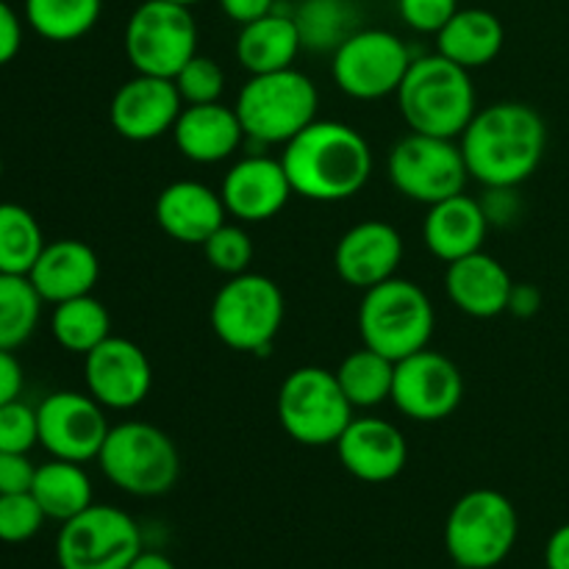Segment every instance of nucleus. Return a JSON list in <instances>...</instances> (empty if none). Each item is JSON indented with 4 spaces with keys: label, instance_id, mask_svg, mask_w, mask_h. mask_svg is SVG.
I'll list each match as a JSON object with an SVG mask.
<instances>
[{
    "label": "nucleus",
    "instance_id": "obj_5",
    "mask_svg": "<svg viewBox=\"0 0 569 569\" xmlns=\"http://www.w3.org/2000/svg\"><path fill=\"white\" fill-rule=\"evenodd\" d=\"M103 476L133 498H161L181 476L176 442L150 422H120L100 448Z\"/></svg>",
    "mask_w": 569,
    "mask_h": 569
},
{
    "label": "nucleus",
    "instance_id": "obj_33",
    "mask_svg": "<svg viewBox=\"0 0 569 569\" xmlns=\"http://www.w3.org/2000/svg\"><path fill=\"white\" fill-rule=\"evenodd\" d=\"M42 303L31 278L0 272V350L14 353L33 337Z\"/></svg>",
    "mask_w": 569,
    "mask_h": 569
},
{
    "label": "nucleus",
    "instance_id": "obj_3",
    "mask_svg": "<svg viewBox=\"0 0 569 569\" xmlns=\"http://www.w3.org/2000/svg\"><path fill=\"white\" fill-rule=\"evenodd\" d=\"M400 114L415 133L456 139L476 117V87L470 70L442 53L411 61L398 89Z\"/></svg>",
    "mask_w": 569,
    "mask_h": 569
},
{
    "label": "nucleus",
    "instance_id": "obj_47",
    "mask_svg": "<svg viewBox=\"0 0 569 569\" xmlns=\"http://www.w3.org/2000/svg\"><path fill=\"white\" fill-rule=\"evenodd\" d=\"M128 569H178L176 565H172L170 559H167V556H161V553H139L137 559H133V565L128 567Z\"/></svg>",
    "mask_w": 569,
    "mask_h": 569
},
{
    "label": "nucleus",
    "instance_id": "obj_49",
    "mask_svg": "<svg viewBox=\"0 0 569 569\" xmlns=\"http://www.w3.org/2000/svg\"><path fill=\"white\" fill-rule=\"evenodd\" d=\"M0 176H3V156H0Z\"/></svg>",
    "mask_w": 569,
    "mask_h": 569
},
{
    "label": "nucleus",
    "instance_id": "obj_19",
    "mask_svg": "<svg viewBox=\"0 0 569 569\" xmlns=\"http://www.w3.org/2000/svg\"><path fill=\"white\" fill-rule=\"evenodd\" d=\"M333 448L345 470L365 483L395 481L409 461L403 431L381 417H353Z\"/></svg>",
    "mask_w": 569,
    "mask_h": 569
},
{
    "label": "nucleus",
    "instance_id": "obj_24",
    "mask_svg": "<svg viewBox=\"0 0 569 569\" xmlns=\"http://www.w3.org/2000/svg\"><path fill=\"white\" fill-rule=\"evenodd\" d=\"M178 150L194 164H217L239 150L244 139V128L239 122L237 109L217 103L183 106L181 117L172 128Z\"/></svg>",
    "mask_w": 569,
    "mask_h": 569
},
{
    "label": "nucleus",
    "instance_id": "obj_31",
    "mask_svg": "<svg viewBox=\"0 0 569 569\" xmlns=\"http://www.w3.org/2000/svg\"><path fill=\"white\" fill-rule=\"evenodd\" d=\"M292 17L303 48L315 53H331L359 31V14L350 0H303Z\"/></svg>",
    "mask_w": 569,
    "mask_h": 569
},
{
    "label": "nucleus",
    "instance_id": "obj_41",
    "mask_svg": "<svg viewBox=\"0 0 569 569\" xmlns=\"http://www.w3.org/2000/svg\"><path fill=\"white\" fill-rule=\"evenodd\" d=\"M489 226H509L520 217L522 203L517 198V187H487V198L481 200Z\"/></svg>",
    "mask_w": 569,
    "mask_h": 569
},
{
    "label": "nucleus",
    "instance_id": "obj_12",
    "mask_svg": "<svg viewBox=\"0 0 569 569\" xmlns=\"http://www.w3.org/2000/svg\"><path fill=\"white\" fill-rule=\"evenodd\" d=\"M387 172L403 198L426 206L461 194L470 178L461 144L415 131L389 150Z\"/></svg>",
    "mask_w": 569,
    "mask_h": 569
},
{
    "label": "nucleus",
    "instance_id": "obj_26",
    "mask_svg": "<svg viewBox=\"0 0 569 569\" xmlns=\"http://www.w3.org/2000/svg\"><path fill=\"white\" fill-rule=\"evenodd\" d=\"M300 50H303V42H300L295 17L283 11H270L239 28L237 61L250 76L289 70L295 67Z\"/></svg>",
    "mask_w": 569,
    "mask_h": 569
},
{
    "label": "nucleus",
    "instance_id": "obj_36",
    "mask_svg": "<svg viewBox=\"0 0 569 569\" xmlns=\"http://www.w3.org/2000/svg\"><path fill=\"white\" fill-rule=\"evenodd\" d=\"M176 87L181 92L183 106H200V103H217L226 89V72L209 56H192L187 64L181 67L176 78Z\"/></svg>",
    "mask_w": 569,
    "mask_h": 569
},
{
    "label": "nucleus",
    "instance_id": "obj_7",
    "mask_svg": "<svg viewBox=\"0 0 569 569\" xmlns=\"http://www.w3.org/2000/svg\"><path fill=\"white\" fill-rule=\"evenodd\" d=\"M517 533L520 520L515 503L495 489H472L450 509L445 548L456 567L495 569L509 559Z\"/></svg>",
    "mask_w": 569,
    "mask_h": 569
},
{
    "label": "nucleus",
    "instance_id": "obj_25",
    "mask_svg": "<svg viewBox=\"0 0 569 569\" xmlns=\"http://www.w3.org/2000/svg\"><path fill=\"white\" fill-rule=\"evenodd\" d=\"M487 231L489 220L481 209V200L467 198L465 192L428 206L426 226H422L428 250L448 264L478 253L483 239H487Z\"/></svg>",
    "mask_w": 569,
    "mask_h": 569
},
{
    "label": "nucleus",
    "instance_id": "obj_4",
    "mask_svg": "<svg viewBox=\"0 0 569 569\" xmlns=\"http://www.w3.org/2000/svg\"><path fill=\"white\" fill-rule=\"evenodd\" d=\"M237 114L244 137L259 144H287L317 120L320 92L300 70L250 76L237 98Z\"/></svg>",
    "mask_w": 569,
    "mask_h": 569
},
{
    "label": "nucleus",
    "instance_id": "obj_22",
    "mask_svg": "<svg viewBox=\"0 0 569 569\" xmlns=\"http://www.w3.org/2000/svg\"><path fill=\"white\" fill-rule=\"evenodd\" d=\"M511 287L515 281H511L509 270L483 250L450 261L448 276H445L450 303L476 320H492V317L503 315L509 309Z\"/></svg>",
    "mask_w": 569,
    "mask_h": 569
},
{
    "label": "nucleus",
    "instance_id": "obj_48",
    "mask_svg": "<svg viewBox=\"0 0 569 569\" xmlns=\"http://www.w3.org/2000/svg\"><path fill=\"white\" fill-rule=\"evenodd\" d=\"M167 3H178V6H187V9H192V6L200 3V0H167Z\"/></svg>",
    "mask_w": 569,
    "mask_h": 569
},
{
    "label": "nucleus",
    "instance_id": "obj_2",
    "mask_svg": "<svg viewBox=\"0 0 569 569\" xmlns=\"http://www.w3.org/2000/svg\"><path fill=\"white\" fill-rule=\"evenodd\" d=\"M281 164L295 194L317 203H339L356 198L370 181L372 150L353 126L315 120L289 139Z\"/></svg>",
    "mask_w": 569,
    "mask_h": 569
},
{
    "label": "nucleus",
    "instance_id": "obj_14",
    "mask_svg": "<svg viewBox=\"0 0 569 569\" xmlns=\"http://www.w3.org/2000/svg\"><path fill=\"white\" fill-rule=\"evenodd\" d=\"M461 400H465V378L448 356L422 348L395 365L392 403L409 420H448Z\"/></svg>",
    "mask_w": 569,
    "mask_h": 569
},
{
    "label": "nucleus",
    "instance_id": "obj_23",
    "mask_svg": "<svg viewBox=\"0 0 569 569\" xmlns=\"http://www.w3.org/2000/svg\"><path fill=\"white\" fill-rule=\"evenodd\" d=\"M28 278L44 303L56 306L92 295L100 278L98 253L81 239H56L44 244Z\"/></svg>",
    "mask_w": 569,
    "mask_h": 569
},
{
    "label": "nucleus",
    "instance_id": "obj_46",
    "mask_svg": "<svg viewBox=\"0 0 569 569\" xmlns=\"http://www.w3.org/2000/svg\"><path fill=\"white\" fill-rule=\"evenodd\" d=\"M545 567L548 569H569V522L556 528L553 537L545 548Z\"/></svg>",
    "mask_w": 569,
    "mask_h": 569
},
{
    "label": "nucleus",
    "instance_id": "obj_50",
    "mask_svg": "<svg viewBox=\"0 0 569 569\" xmlns=\"http://www.w3.org/2000/svg\"><path fill=\"white\" fill-rule=\"evenodd\" d=\"M456 569H476V567H456Z\"/></svg>",
    "mask_w": 569,
    "mask_h": 569
},
{
    "label": "nucleus",
    "instance_id": "obj_42",
    "mask_svg": "<svg viewBox=\"0 0 569 569\" xmlns=\"http://www.w3.org/2000/svg\"><path fill=\"white\" fill-rule=\"evenodd\" d=\"M22 48V20L6 0H0V67L14 61Z\"/></svg>",
    "mask_w": 569,
    "mask_h": 569
},
{
    "label": "nucleus",
    "instance_id": "obj_37",
    "mask_svg": "<svg viewBox=\"0 0 569 569\" xmlns=\"http://www.w3.org/2000/svg\"><path fill=\"white\" fill-rule=\"evenodd\" d=\"M48 520L31 492L0 495V542L22 545L33 539Z\"/></svg>",
    "mask_w": 569,
    "mask_h": 569
},
{
    "label": "nucleus",
    "instance_id": "obj_17",
    "mask_svg": "<svg viewBox=\"0 0 569 569\" xmlns=\"http://www.w3.org/2000/svg\"><path fill=\"white\" fill-rule=\"evenodd\" d=\"M183 111L181 92L172 78L137 76L122 83L109 106L114 131L128 142H150L176 128Z\"/></svg>",
    "mask_w": 569,
    "mask_h": 569
},
{
    "label": "nucleus",
    "instance_id": "obj_21",
    "mask_svg": "<svg viewBox=\"0 0 569 569\" xmlns=\"http://www.w3.org/2000/svg\"><path fill=\"white\" fill-rule=\"evenodd\" d=\"M228 211L220 192L200 181H176L156 198V222L181 244H200L226 222Z\"/></svg>",
    "mask_w": 569,
    "mask_h": 569
},
{
    "label": "nucleus",
    "instance_id": "obj_6",
    "mask_svg": "<svg viewBox=\"0 0 569 569\" xmlns=\"http://www.w3.org/2000/svg\"><path fill=\"white\" fill-rule=\"evenodd\" d=\"M359 331L365 348L392 361L428 348L433 333V303L415 281L389 278L367 289L359 309Z\"/></svg>",
    "mask_w": 569,
    "mask_h": 569
},
{
    "label": "nucleus",
    "instance_id": "obj_20",
    "mask_svg": "<svg viewBox=\"0 0 569 569\" xmlns=\"http://www.w3.org/2000/svg\"><path fill=\"white\" fill-rule=\"evenodd\" d=\"M295 194L281 159L270 156H244L222 178L220 198L226 211L239 222H264L281 214Z\"/></svg>",
    "mask_w": 569,
    "mask_h": 569
},
{
    "label": "nucleus",
    "instance_id": "obj_28",
    "mask_svg": "<svg viewBox=\"0 0 569 569\" xmlns=\"http://www.w3.org/2000/svg\"><path fill=\"white\" fill-rule=\"evenodd\" d=\"M31 495L42 506L48 520L67 522L92 506V481L76 461L53 459L37 467Z\"/></svg>",
    "mask_w": 569,
    "mask_h": 569
},
{
    "label": "nucleus",
    "instance_id": "obj_16",
    "mask_svg": "<svg viewBox=\"0 0 569 569\" xmlns=\"http://www.w3.org/2000/svg\"><path fill=\"white\" fill-rule=\"evenodd\" d=\"M83 381L103 409H137L153 387V365L137 342L109 337L83 356Z\"/></svg>",
    "mask_w": 569,
    "mask_h": 569
},
{
    "label": "nucleus",
    "instance_id": "obj_13",
    "mask_svg": "<svg viewBox=\"0 0 569 569\" xmlns=\"http://www.w3.org/2000/svg\"><path fill=\"white\" fill-rule=\"evenodd\" d=\"M403 39L383 28H359L333 50V81L348 98L381 100L398 92L411 67Z\"/></svg>",
    "mask_w": 569,
    "mask_h": 569
},
{
    "label": "nucleus",
    "instance_id": "obj_11",
    "mask_svg": "<svg viewBox=\"0 0 569 569\" xmlns=\"http://www.w3.org/2000/svg\"><path fill=\"white\" fill-rule=\"evenodd\" d=\"M142 553V533L131 515L114 506H89L61 522L56 561L61 569H128Z\"/></svg>",
    "mask_w": 569,
    "mask_h": 569
},
{
    "label": "nucleus",
    "instance_id": "obj_9",
    "mask_svg": "<svg viewBox=\"0 0 569 569\" xmlns=\"http://www.w3.org/2000/svg\"><path fill=\"white\" fill-rule=\"evenodd\" d=\"M353 420V406L345 398L337 372L326 367H298L278 389V422L306 448L337 445Z\"/></svg>",
    "mask_w": 569,
    "mask_h": 569
},
{
    "label": "nucleus",
    "instance_id": "obj_18",
    "mask_svg": "<svg viewBox=\"0 0 569 569\" xmlns=\"http://www.w3.org/2000/svg\"><path fill=\"white\" fill-rule=\"evenodd\" d=\"M400 261H403V237L398 228L383 220H367L348 228L333 250L337 276L361 292L398 276Z\"/></svg>",
    "mask_w": 569,
    "mask_h": 569
},
{
    "label": "nucleus",
    "instance_id": "obj_44",
    "mask_svg": "<svg viewBox=\"0 0 569 569\" xmlns=\"http://www.w3.org/2000/svg\"><path fill=\"white\" fill-rule=\"evenodd\" d=\"M220 9L226 11L228 20L248 26V22L276 11V0H220Z\"/></svg>",
    "mask_w": 569,
    "mask_h": 569
},
{
    "label": "nucleus",
    "instance_id": "obj_32",
    "mask_svg": "<svg viewBox=\"0 0 569 569\" xmlns=\"http://www.w3.org/2000/svg\"><path fill=\"white\" fill-rule=\"evenodd\" d=\"M103 0H26V20L48 42H76L100 20Z\"/></svg>",
    "mask_w": 569,
    "mask_h": 569
},
{
    "label": "nucleus",
    "instance_id": "obj_45",
    "mask_svg": "<svg viewBox=\"0 0 569 569\" xmlns=\"http://www.w3.org/2000/svg\"><path fill=\"white\" fill-rule=\"evenodd\" d=\"M539 309H542V292H539V287H533V283H515L511 287L509 309L506 311H511L520 320H528V317L539 315Z\"/></svg>",
    "mask_w": 569,
    "mask_h": 569
},
{
    "label": "nucleus",
    "instance_id": "obj_34",
    "mask_svg": "<svg viewBox=\"0 0 569 569\" xmlns=\"http://www.w3.org/2000/svg\"><path fill=\"white\" fill-rule=\"evenodd\" d=\"M37 217L20 203H0V272L28 276L44 248Z\"/></svg>",
    "mask_w": 569,
    "mask_h": 569
},
{
    "label": "nucleus",
    "instance_id": "obj_43",
    "mask_svg": "<svg viewBox=\"0 0 569 569\" xmlns=\"http://www.w3.org/2000/svg\"><path fill=\"white\" fill-rule=\"evenodd\" d=\"M22 392V367L11 350H0V406L11 403Z\"/></svg>",
    "mask_w": 569,
    "mask_h": 569
},
{
    "label": "nucleus",
    "instance_id": "obj_40",
    "mask_svg": "<svg viewBox=\"0 0 569 569\" xmlns=\"http://www.w3.org/2000/svg\"><path fill=\"white\" fill-rule=\"evenodd\" d=\"M37 467L28 453H0V495L31 492Z\"/></svg>",
    "mask_w": 569,
    "mask_h": 569
},
{
    "label": "nucleus",
    "instance_id": "obj_27",
    "mask_svg": "<svg viewBox=\"0 0 569 569\" xmlns=\"http://www.w3.org/2000/svg\"><path fill=\"white\" fill-rule=\"evenodd\" d=\"M506 42V28L487 9H459L437 33V53L465 70L492 64Z\"/></svg>",
    "mask_w": 569,
    "mask_h": 569
},
{
    "label": "nucleus",
    "instance_id": "obj_10",
    "mask_svg": "<svg viewBox=\"0 0 569 569\" xmlns=\"http://www.w3.org/2000/svg\"><path fill=\"white\" fill-rule=\"evenodd\" d=\"M122 44L137 72L176 78L181 67L198 56V22L187 6L144 0L128 17Z\"/></svg>",
    "mask_w": 569,
    "mask_h": 569
},
{
    "label": "nucleus",
    "instance_id": "obj_8",
    "mask_svg": "<svg viewBox=\"0 0 569 569\" xmlns=\"http://www.w3.org/2000/svg\"><path fill=\"white\" fill-rule=\"evenodd\" d=\"M283 292L272 278L242 272L228 278L211 300V331L239 353H267L283 322Z\"/></svg>",
    "mask_w": 569,
    "mask_h": 569
},
{
    "label": "nucleus",
    "instance_id": "obj_1",
    "mask_svg": "<svg viewBox=\"0 0 569 569\" xmlns=\"http://www.w3.org/2000/svg\"><path fill=\"white\" fill-rule=\"evenodd\" d=\"M548 126L528 103L500 100L476 111L461 133L470 178L483 187H520L542 164Z\"/></svg>",
    "mask_w": 569,
    "mask_h": 569
},
{
    "label": "nucleus",
    "instance_id": "obj_30",
    "mask_svg": "<svg viewBox=\"0 0 569 569\" xmlns=\"http://www.w3.org/2000/svg\"><path fill=\"white\" fill-rule=\"evenodd\" d=\"M50 331L61 348L87 356L89 350H94L103 339L111 337L109 309L92 295L56 303L53 317H50Z\"/></svg>",
    "mask_w": 569,
    "mask_h": 569
},
{
    "label": "nucleus",
    "instance_id": "obj_38",
    "mask_svg": "<svg viewBox=\"0 0 569 569\" xmlns=\"http://www.w3.org/2000/svg\"><path fill=\"white\" fill-rule=\"evenodd\" d=\"M39 445L37 409L20 398L0 406V453H31Z\"/></svg>",
    "mask_w": 569,
    "mask_h": 569
},
{
    "label": "nucleus",
    "instance_id": "obj_35",
    "mask_svg": "<svg viewBox=\"0 0 569 569\" xmlns=\"http://www.w3.org/2000/svg\"><path fill=\"white\" fill-rule=\"evenodd\" d=\"M203 253L206 261L211 264V270L233 278L250 270V261H253V242H250L248 231H244L242 226H228V222H222V226L203 242Z\"/></svg>",
    "mask_w": 569,
    "mask_h": 569
},
{
    "label": "nucleus",
    "instance_id": "obj_29",
    "mask_svg": "<svg viewBox=\"0 0 569 569\" xmlns=\"http://www.w3.org/2000/svg\"><path fill=\"white\" fill-rule=\"evenodd\" d=\"M395 365L398 361L372 348H361L345 356L342 365L337 367V381L350 406L372 409V406H381L383 400H392Z\"/></svg>",
    "mask_w": 569,
    "mask_h": 569
},
{
    "label": "nucleus",
    "instance_id": "obj_39",
    "mask_svg": "<svg viewBox=\"0 0 569 569\" xmlns=\"http://www.w3.org/2000/svg\"><path fill=\"white\" fill-rule=\"evenodd\" d=\"M398 11L411 31L439 33L459 11V0H398Z\"/></svg>",
    "mask_w": 569,
    "mask_h": 569
},
{
    "label": "nucleus",
    "instance_id": "obj_15",
    "mask_svg": "<svg viewBox=\"0 0 569 569\" xmlns=\"http://www.w3.org/2000/svg\"><path fill=\"white\" fill-rule=\"evenodd\" d=\"M39 445L53 459L92 461L100 456L111 426L106 411L92 395L53 392L37 406Z\"/></svg>",
    "mask_w": 569,
    "mask_h": 569
}]
</instances>
